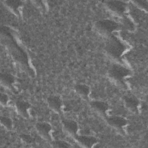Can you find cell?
Returning <instances> with one entry per match:
<instances>
[{
    "label": "cell",
    "mask_w": 148,
    "mask_h": 148,
    "mask_svg": "<svg viewBox=\"0 0 148 148\" xmlns=\"http://www.w3.org/2000/svg\"><path fill=\"white\" fill-rule=\"evenodd\" d=\"M105 49L110 56L117 58L122 55L125 47L120 40L115 37H112L106 43Z\"/></svg>",
    "instance_id": "1"
},
{
    "label": "cell",
    "mask_w": 148,
    "mask_h": 148,
    "mask_svg": "<svg viewBox=\"0 0 148 148\" xmlns=\"http://www.w3.org/2000/svg\"><path fill=\"white\" fill-rule=\"evenodd\" d=\"M130 74V71L128 69L119 64L113 65L109 71L110 77L119 82H122Z\"/></svg>",
    "instance_id": "2"
},
{
    "label": "cell",
    "mask_w": 148,
    "mask_h": 148,
    "mask_svg": "<svg viewBox=\"0 0 148 148\" xmlns=\"http://www.w3.org/2000/svg\"><path fill=\"white\" fill-rule=\"evenodd\" d=\"M97 29L103 34L109 35L116 31L119 28V25L117 23L110 20H100L96 23Z\"/></svg>",
    "instance_id": "3"
},
{
    "label": "cell",
    "mask_w": 148,
    "mask_h": 148,
    "mask_svg": "<svg viewBox=\"0 0 148 148\" xmlns=\"http://www.w3.org/2000/svg\"><path fill=\"white\" fill-rule=\"evenodd\" d=\"M106 5L110 10L119 14L123 13L126 9L125 4L121 1H109L106 2Z\"/></svg>",
    "instance_id": "4"
},
{
    "label": "cell",
    "mask_w": 148,
    "mask_h": 148,
    "mask_svg": "<svg viewBox=\"0 0 148 148\" xmlns=\"http://www.w3.org/2000/svg\"><path fill=\"white\" fill-rule=\"evenodd\" d=\"M76 139L80 145L86 147H91L97 142L95 138L88 135H77Z\"/></svg>",
    "instance_id": "5"
},
{
    "label": "cell",
    "mask_w": 148,
    "mask_h": 148,
    "mask_svg": "<svg viewBox=\"0 0 148 148\" xmlns=\"http://www.w3.org/2000/svg\"><path fill=\"white\" fill-rule=\"evenodd\" d=\"M36 129L39 134L46 139H49L51 127L46 123H38L36 124Z\"/></svg>",
    "instance_id": "6"
},
{
    "label": "cell",
    "mask_w": 148,
    "mask_h": 148,
    "mask_svg": "<svg viewBox=\"0 0 148 148\" xmlns=\"http://www.w3.org/2000/svg\"><path fill=\"white\" fill-rule=\"evenodd\" d=\"M47 102L49 106L56 112H59L62 106V101L61 98L56 95H51L48 97Z\"/></svg>",
    "instance_id": "7"
},
{
    "label": "cell",
    "mask_w": 148,
    "mask_h": 148,
    "mask_svg": "<svg viewBox=\"0 0 148 148\" xmlns=\"http://www.w3.org/2000/svg\"><path fill=\"white\" fill-rule=\"evenodd\" d=\"M108 123L114 128L122 129L127 124V120L122 117L113 116L108 119Z\"/></svg>",
    "instance_id": "8"
},
{
    "label": "cell",
    "mask_w": 148,
    "mask_h": 148,
    "mask_svg": "<svg viewBox=\"0 0 148 148\" xmlns=\"http://www.w3.org/2000/svg\"><path fill=\"white\" fill-rule=\"evenodd\" d=\"M124 104L129 110L132 112H136L138 110L139 103L136 97L132 95H128L124 97Z\"/></svg>",
    "instance_id": "9"
},
{
    "label": "cell",
    "mask_w": 148,
    "mask_h": 148,
    "mask_svg": "<svg viewBox=\"0 0 148 148\" xmlns=\"http://www.w3.org/2000/svg\"><path fill=\"white\" fill-rule=\"evenodd\" d=\"M63 126L66 131L71 135H75L78 131V125L76 121L73 120H64L62 121Z\"/></svg>",
    "instance_id": "10"
},
{
    "label": "cell",
    "mask_w": 148,
    "mask_h": 148,
    "mask_svg": "<svg viewBox=\"0 0 148 148\" xmlns=\"http://www.w3.org/2000/svg\"><path fill=\"white\" fill-rule=\"evenodd\" d=\"M90 105L94 110L101 114H105L108 109V105L106 102L102 101H92L90 103Z\"/></svg>",
    "instance_id": "11"
},
{
    "label": "cell",
    "mask_w": 148,
    "mask_h": 148,
    "mask_svg": "<svg viewBox=\"0 0 148 148\" xmlns=\"http://www.w3.org/2000/svg\"><path fill=\"white\" fill-rule=\"evenodd\" d=\"M16 108L18 113L23 117L28 116V110L30 108V105L28 102L19 101L16 103Z\"/></svg>",
    "instance_id": "12"
},
{
    "label": "cell",
    "mask_w": 148,
    "mask_h": 148,
    "mask_svg": "<svg viewBox=\"0 0 148 148\" xmlns=\"http://www.w3.org/2000/svg\"><path fill=\"white\" fill-rule=\"evenodd\" d=\"M1 82L3 86L10 87L14 83V77L9 73H2L1 75Z\"/></svg>",
    "instance_id": "13"
},
{
    "label": "cell",
    "mask_w": 148,
    "mask_h": 148,
    "mask_svg": "<svg viewBox=\"0 0 148 148\" xmlns=\"http://www.w3.org/2000/svg\"><path fill=\"white\" fill-rule=\"evenodd\" d=\"M75 91L77 94L84 98L87 97L90 93V88L88 86L83 84L76 85L75 86Z\"/></svg>",
    "instance_id": "14"
},
{
    "label": "cell",
    "mask_w": 148,
    "mask_h": 148,
    "mask_svg": "<svg viewBox=\"0 0 148 148\" xmlns=\"http://www.w3.org/2000/svg\"><path fill=\"white\" fill-rule=\"evenodd\" d=\"M5 3L6 5L12 10L14 11L17 10V9L21 6L22 2L20 1H14V0H11V1H5Z\"/></svg>",
    "instance_id": "15"
},
{
    "label": "cell",
    "mask_w": 148,
    "mask_h": 148,
    "mask_svg": "<svg viewBox=\"0 0 148 148\" xmlns=\"http://www.w3.org/2000/svg\"><path fill=\"white\" fill-rule=\"evenodd\" d=\"M1 123L8 130H10L12 127V121L9 117L2 116L1 117Z\"/></svg>",
    "instance_id": "16"
},
{
    "label": "cell",
    "mask_w": 148,
    "mask_h": 148,
    "mask_svg": "<svg viewBox=\"0 0 148 148\" xmlns=\"http://www.w3.org/2000/svg\"><path fill=\"white\" fill-rule=\"evenodd\" d=\"M51 146L54 147H69L71 145L63 140H54L51 142Z\"/></svg>",
    "instance_id": "17"
},
{
    "label": "cell",
    "mask_w": 148,
    "mask_h": 148,
    "mask_svg": "<svg viewBox=\"0 0 148 148\" xmlns=\"http://www.w3.org/2000/svg\"><path fill=\"white\" fill-rule=\"evenodd\" d=\"M123 24L124 25V27L129 30H132L134 28V24L131 22V21L130 19H128V18H127V17L124 18L123 21Z\"/></svg>",
    "instance_id": "18"
},
{
    "label": "cell",
    "mask_w": 148,
    "mask_h": 148,
    "mask_svg": "<svg viewBox=\"0 0 148 148\" xmlns=\"http://www.w3.org/2000/svg\"><path fill=\"white\" fill-rule=\"evenodd\" d=\"M20 138L24 142L27 144L32 143L34 142V138L31 136L27 134H22L20 135Z\"/></svg>",
    "instance_id": "19"
},
{
    "label": "cell",
    "mask_w": 148,
    "mask_h": 148,
    "mask_svg": "<svg viewBox=\"0 0 148 148\" xmlns=\"http://www.w3.org/2000/svg\"><path fill=\"white\" fill-rule=\"evenodd\" d=\"M0 100H1V103L3 105H5L8 101V96L5 94H1V97H0Z\"/></svg>",
    "instance_id": "20"
},
{
    "label": "cell",
    "mask_w": 148,
    "mask_h": 148,
    "mask_svg": "<svg viewBox=\"0 0 148 148\" xmlns=\"http://www.w3.org/2000/svg\"><path fill=\"white\" fill-rule=\"evenodd\" d=\"M136 3H137V4H138V5L139 6H141L143 8H147V1H135Z\"/></svg>",
    "instance_id": "21"
}]
</instances>
